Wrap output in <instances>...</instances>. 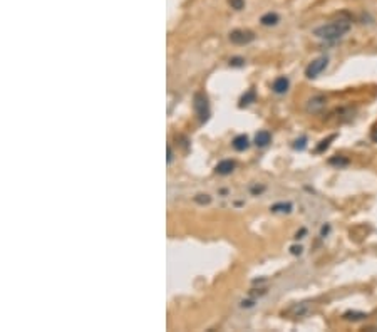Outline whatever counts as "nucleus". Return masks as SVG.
Segmentation results:
<instances>
[{
	"instance_id": "obj_1",
	"label": "nucleus",
	"mask_w": 377,
	"mask_h": 332,
	"mask_svg": "<svg viewBox=\"0 0 377 332\" xmlns=\"http://www.w3.org/2000/svg\"><path fill=\"white\" fill-rule=\"evenodd\" d=\"M350 30V20L349 19H337L332 20L329 24L314 29V35L325 42H335V40L342 39L347 32Z\"/></svg>"
},
{
	"instance_id": "obj_2",
	"label": "nucleus",
	"mask_w": 377,
	"mask_h": 332,
	"mask_svg": "<svg viewBox=\"0 0 377 332\" xmlns=\"http://www.w3.org/2000/svg\"><path fill=\"white\" fill-rule=\"evenodd\" d=\"M193 109L196 113V118H198L200 124H204L211 116V109H210V101H208L206 94L198 91L193 96Z\"/></svg>"
},
{
	"instance_id": "obj_3",
	"label": "nucleus",
	"mask_w": 377,
	"mask_h": 332,
	"mask_svg": "<svg viewBox=\"0 0 377 332\" xmlns=\"http://www.w3.org/2000/svg\"><path fill=\"white\" fill-rule=\"evenodd\" d=\"M327 65H329V57L327 56L317 57V59H314L312 62L305 67V76L309 77V79H315V77H319L323 71H325Z\"/></svg>"
},
{
	"instance_id": "obj_4",
	"label": "nucleus",
	"mask_w": 377,
	"mask_h": 332,
	"mask_svg": "<svg viewBox=\"0 0 377 332\" xmlns=\"http://www.w3.org/2000/svg\"><path fill=\"white\" fill-rule=\"evenodd\" d=\"M232 44L235 46H247V44L253 42L255 40V34L252 30H243V29H236V30H232L230 35H228Z\"/></svg>"
},
{
	"instance_id": "obj_5",
	"label": "nucleus",
	"mask_w": 377,
	"mask_h": 332,
	"mask_svg": "<svg viewBox=\"0 0 377 332\" xmlns=\"http://www.w3.org/2000/svg\"><path fill=\"white\" fill-rule=\"evenodd\" d=\"M325 102H327L325 96H312L309 101H307L305 111L307 113H310V114H317L325 108Z\"/></svg>"
},
{
	"instance_id": "obj_6",
	"label": "nucleus",
	"mask_w": 377,
	"mask_h": 332,
	"mask_svg": "<svg viewBox=\"0 0 377 332\" xmlns=\"http://www.w3.org/2000/svg\"><path fill=\"white\" fill-rule=\"evenodd\" d=\"M289 89H290V81H289V77H285V76L277 77L272 84V91L278 94V96H280V94H285Z\"/></svg>"
},
{
	"instance_id": "obj_7",
	"label": "nucleus",
	"mask_w": 377,
	"mask_h": 332,
	"mask_svg": "<svg viewBox=\"0 0 377 332\" xmlns=\"http://www.w3.org/2000/svg\"><path fill=\"white\" fill-rule=\"evenodd\" d=\"M236 168V163L233 161V159H223V161H220L218 165H216L215 171L221 176H227V175H232L233 171H235Z\"/></svg>"
},
{
	"instance_id": "obj_8",
	"label": "nucleus",
	"mask_w": 377,
	"mask_h": 332,
	"mask_svg": "<svg viewBox=\"0 0 377 332\" xmlns=\"http://www.w3.org/2000/svg\"><path fill=\"white\" fill-rule=\"evenodd\" d=\"M232 146H233V150L238 151V153H241V151H247L250 148V139H248L247 134H238V136L233 138Z\"/></svg>"
},
{
	"instance_id": "obj_9",
	"label": "nucleus",
	"mask_w": 377,
	"mask_h": 332,
	"mask_svg": "<svg viewBox=\"0 0 377 332\" xmlns=\"http://www.w3.org/2000/svg\"><path fill=\"white\" fill-rule=\"evenodd\" d=\"M253 143H255V146L258 148H267L270 143H272V134H270L268 131H258L255 134Z\"/></svg>"
},
{
	"instance_id": "obj_10",
	"label": "nucleus",
	"mask_w": 377,
	"mask_h": 332,
	"mask_svg": "<svg viewBox=\"0 0 377 332\" xmlns=\"http://www.w3.org/2000/svg\"><path fill=\"white\" fill-rule=\"evenodd\" d=\"M278 22H280V17H278L277 12H267V14H263L260 17V24L263 27H273Z\"/></svg>"
},
{
	"instance_id": "obj_11",
	"label": "nucleus",
	"mask_w": 377,
	"mask_h": 332,
	"mask_svg": "<svg viewBox=\"0 0 377 332\" xmlns=\"http://www.w3.org/2000/svg\"><path fill=\"white\" fill-rule=\"evenodd\" d=\"M342 319L344 321H347V322H359V321L367 319V314L359 312V310H347V312L342 314Z\"/></svg>"
},
{
	"instance_id": "obj_12",
	"label": "nucleus",
	"mask_w": 377,
	"mask_h": 332,
	"mask_svg": "<svg viewBox=\"0 0 377 332\" xmlns=\"http://www.w3.org/2000/svg\"><path fill=\"white\" fill-rule=\"evenodd\" d=\"M292 210H293V205L290 202H278L270 207V211L272 213H290Z\"/></svg>"
},
{
	"instance_id": "obj_13",
	"label": "nucleus",
	"mask_w": 377,
	"mask_h": 332,
	"mask_svg": "<svg viewBox=\"0 0 377 332\" xmlns=\"http://www.w3.org/2000/svg\"><path fill=\"white\" fill-rule=\"evenodd\" d=\"M255 99H257V92H255V89H250V91H247L241 96V99H240V108H247V106H250L252 102H255Z\"/></svg>"
},
{
	"instance_id": "obj_14",
	"label": "nucleus",
	"mask_w": 377,
	"mask_h": 332,
	"mask_svg": "<svg viewBox=\"0 0 377 332\" xmlns=\"http://www.w3.org/2000/svg\"><path fill=\"white\" fill-rule=\"evenodd\" d=\"M309 302H300V304L293 305L292 309H290V312H293L295 317H302V315H305L307 312H309Z\"/></svg>"
},
{
	"instance_id": "obj_15",
	"label": "nucleus",
	"mask_w": 377,
	"mask_h": 332,
	"mask_svg": "<svg viewBox=\"0 0 377 332\" xmlns=\"http://www.w3.org/2000/svg\"><path fill=\"white\" fill-rule=\"evenodd\" d=\"M349 163H350L349 158L342 156V154H335V156H332V158L329 159V165H332V166H339V168L347 166Z\"/></svg>"
},
{
	"instance_id": "obj_16",
	"label": "nucleus",
	"mask_w": 377,
	"mask_h": 332,
	"mask_svg": "<svg viewBox=\"0 0 377 332\" xmlns=\"http://www.w3.org/2000/svg\"><path fill=\"white\" fill-rule=\"evenodd\" d=\"M335 138H337V134H330V136L327 138V139H322L320 145H319L317 148H315V153H323V151H325L327 148L330 146V141H334Z\"/></svg>"
},
{
	"instance_id": "obj_17",
	"label": "nucleus",
	"mask_w": 377,
	"mask_h": 332,
	"mask_svg": "<svg viewBox=\"0 0 377 332\" xmlns=\"http://www.w3.org/2000/svg\"><path fill=\"white\" fill-rule=\"evenodd\" d=\"M292 148H293V150H297V151H304L305 148H307V138H305V136H302V138L295 139L293 145H292Z\"/></svg>"
},
{
	"instance_id": "obj_18",
	"label": "nucleus",
	"mask_w": 377,
	"mask_h": 332,
	"mask_svg": "<svg viewBox=\"0 0 377 332\" xmlns=\"http://www.w3.org/2000/svg\"><path fill=\"white\" fill-rule=\"evenodd\" d=\"M195 203H198V205H210L211 203V196L210 195H206V193H200V195H196L195 196Z\"/></svg>"
},
{
	"instance_id": "obj_19",
	"label": "nucleus",
	"mask_w": 377,
	"mask_h": 332,
	"mask_svg": "<svg viewBox=\"0 0 377 332\" xmlns=\"http://www.w3.org/2000/svg\"><path fill=\"white\" fill-rule=\"evenodd\" d=\"M228 3L233 10H243L245 7V0H228Z\"/></svg>"
},
{
	"instance_id": "obj_20",
	"label": "nucleus",
	"mask_w": 377,
	"mask_h": 332,
	"mask_svg": "<svg viewBox=\"0 0 377 332\" xmlns=\"http://www.w3.org/2000/svg\"><path fill=\"white\" fill-rule=\"evenodd\" d=\"M230 65L232 67H243L245 59L243 57H233V59H230Z\"/></svg>"
},
{
	"instance_id": "obj_21",
	"label": "nucleus",
	"mask_w": 377,
	"mask_h": 332,
	"mask_svg": "<svg viewBox=\"0 0 377 332\" xmlns=\"http://www.w3.org/2000/svg\"><path fill=\"white\" fill-rule=\"evenodd\" d=\"M302 252H304L302 245H292V247H290V253H292V255H302Z\"/></svg>"
},
{
	"instance_id": "obj_22",
	"label": "nucleus",
	"mask_w": 377,
	"mask_h": 332,
	"mask_svg": "<svg viewBox=\"0 0 377 332\" xmlns=\"http://www.w3.org/2000/svg\"><path fill=\"white\" fill-rule=\"evenodd\" d=\"M329 232H330V225H329V223H327V225H323V227H322V230H320V237H323V239H325V237L329 235Z\"/></svg>"
},
{
	"instance_id": "obj_23",
	"label": "nucleus",
	"mask_w": 377,
	"mask_h": 332,
	"mask_svg": "<svg viewBox=\"0 0 377 332\" xmlns=\"http://www.w3.org/2000/svg\"><path fill=\"white\" fill-rule=\"evenodd\" d=\"M166 161H168V165H170V163H173V150H171L170 145H168V158H166Z\"/></svg>"
},
{
	"instance_id": "obj_24",
	"label": "nucleus",
	"mask_w": 377,
	"mask_h": 332,
	"mask_svg": "<svg viewBox=\"0 0 377 332\" xmlns=\"http://www.w3.org/2000/svg\"><path fill=\"white\" fill-rule=\"evenodd\" d=\"M241 307H247V309H250V307L255 305V301H241Z\"/></svg>"
},
{
	"instance_id": "obj_25",
	"label": "nucleus",
	"mask_w": 377,
	"mask_h": 332,
	"mask_svg": "<svg viewBox=\"0 0 377 332\" xmlns=\"http://www.w3.org/2000/svg\"><path fill=\"white\" fill-rule=\"evenodd\" d=\"M371 139H372L374 143H377V126H374V128H372V131H371Z\"/></svg>"
},
{
	"instance_id": "obj_26",
	"label": "nucleus",
	"mask_w": 377,
	"mask_h": 332,
	"mask_svg": "<svg viewBox=\"0 0 377 332\" xmlns=\"http://www.w3.org/2000/svg\"><path fill=\"white\" fill-rule=\"evenodd\" d=\"M265 190V186H252V193L257 195V193H261Z\"/></svg>"
},
{
	"instance_id": "obj_27",
	"label": "nucleus",
	"mask_w": 377,
	"mask_h": 332,
	"mask_svg": "<svg viewBox=\"0 0 377 332\" xmlns=\"http://www.w3.org/2000/svg\"><path fill=\"white\" fill-rule=\"evenodd\" d=\"M305 233H307V230H305V228H302V230L298 232L297 235H295V240H298V239H304V235H305Z\"/></svg>"
}]
</instances>
